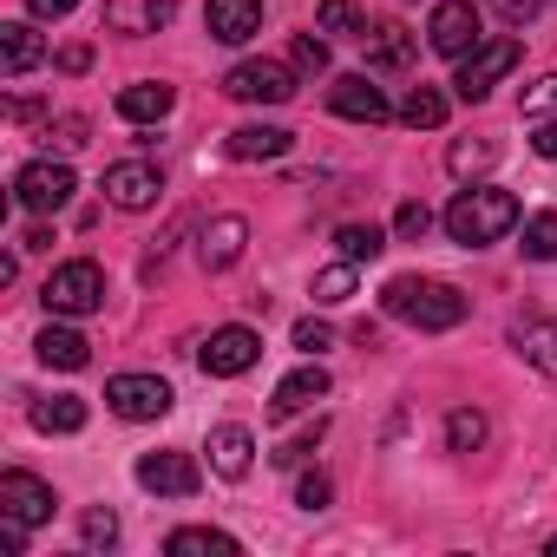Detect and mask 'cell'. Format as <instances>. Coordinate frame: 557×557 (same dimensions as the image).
<instances>
[{
	"mask_svg": "<svg viewBox=\"0 0 557 557\" xmlns=\"http://www.w3.org/2000/svg\"><path fill=\"white\" fill-rule=\"evenodd\" d=\"M203 27H210V40H223V47H243V40L262 34V0H210V8H203Z\"/></svg>",
	"mask_w": 557,
	"mask_h": 557,
	"instance_id": "obj_15",
	"label": "cell"
},
{
	"mask_svg": "<svg viewBox=\"0 0 557 557\" xmlns=\"http://www.w3.org/2000/svg\"><path fill=\"white\" fill-rule=\"evenodd\" d=\"M60 66H66V73H86V66H92V53H86V47H66V53H60Z\"/></svg>",
	"mask_w": 557,
	"mask_h": 557,
	"instance_id": "obj_45",
	"label": "cell"
},
{
	"mask_svg": "<svg viewBox=\"0 0 557 557\" xmlns=\"http://www.w3.org/2000/svg\"><path fill=\"white\" fill-rule=\"evenodd\" d=\"M426 40H433V53L466 60L472 47H485V14L472 8V0H440L433 21H426Z\"/></svg>",
	"mask_w": 557,
	"mask_h": 557,
	"instance_id": "obj_6",
	"label": "cell"
},
{
	"mask_svg": "<svg viewBox=\"0 0 557 557\" xmlns=\"http://www.w3.org/2000/svg\"><path fill=\"white\" fill-rule=\"evenodd\" d=\"M171 106H177V92L164 79H138V86L119 92V119L125 125H158V119H171Z\"/></svg>",
	"mask_w": 557,
	"mask_h": 557,
	"instance_id": "obj_23",
	"label": "cell"
},
{
	"mask_svg": "<svg viewBox=\"0 0 557 557\" xmlns=\"http://www.w3.org/2000/svg\"><path fill=\"white\" fill-rule=\"evenodd\" d=\"M413 53H420V34H407L400 21L368 27V66H374V73H407Z\"/></svg>",
	"mask_w": 557,
	"mask_h": 557,
	"instance_id": "obj_20",
	"label": "cell"
},
{
	"mask_svg": "<svg viewBox=\"0 0 557 557\" xmlns=\"http://www.w3.org/2000/svg\"><path fill=\"white\" fill-rule=\"evenodd\" d=\"M164 550H171V557H236L243 544H236L230 531H210V524H184V531H171V537H164Z\"/></svg>",
	"mask_w": 557,
	"mask_h": 557,
	"instance_id": "obj_25",
	"label": "cell"
},
{
	"mask_svg": "<svg viewBox=\"0 0 557 557\" xmlns=\"http://www.w3.org/2000/svg\"><path fill=\"white\" fill-rule=\"evenodd\" d=\"M329 498H335L329 472H302V485H296V505H302V511H329Z\"/></svg>",
	"mask_w": 557,
	"mask_h": 557,
	"instance_id": "obj_36",
	"label": "cell"
},
{
	"mask_svg": "<svg viewBox=\"0 0 557 557\" xmlns=\"http://www.w3.org/2000/svg\"><path fill=\"white\" fill-rule=\"evenodd\" d=\"M485 8H492L505 27H524V21H537V14H544V0H485Z\"/></svg>",
	"mask_w": 557,
	"mask_h": 557,
	"instance_id": "obj_39",
	"label": "cell"
},
{
	"mask_svg": "<svg viewBox=\"0 0 557 557\" xmlns=\"http://www.w3.org/2000/svg\"><path fill=\"white\" fill-rule=\"evenodd\" d=\"M138 485L158 492V498H190L203 485V466L190 453H145L138 459Z\"/></svg>",
	"mask_w": 557,
	"mask_h": 557,
	"instance_id": "obj_12",
	"label": "cell"
},
{
	"mask_svg": "<svg viewBox=\"0 0 557 557\" xmlns=\"http://www.w3.org/2000/svg\"><path fill=\"white\" fill-rule=\"evenodd\" d=\"M446 236L453 243H466V249H485V243H498L505 230H518V197L511 190H498V184H472V190H459L453 203H446Z\"/></svg>",
	"mask_w": 557,
	"mask_h": 557,
	"instance_id": "obj_2",
	"label": "cell"
},
{
	"mask_svg": "<svg viewBox=\"0 0 557 557\" xmlns=\"http://www.w3.org/2000/svg\"><path fill=\"white\" fill-rule=\"evenodd\" d=\"M210 472L216 479H243L249 466H256V433L249 426H236V420H223V426H210Z\"/></svg>",
	"mask_w": 557,
	"mask_h": 557,
	"instance_id": "obj_17",
	"label": "cell"
},
{
	"mask_svg": "<svg viewBox=\"0 0 557 557\" xmlns=\"http://www.w3.org/2000/svg\"><path fill=\"white\" fill-rule=\"evenodd\" d=\"M243 243H249V223L230 210V216H210L203 223V243H197V262L210 269V275H223V269H236L243 262Z\"/></svg>",
	"mask_w": 557,
	"mask_h": 557,
	"instance_id": "obj_14",
	"label": "cell"
},
{
	"mask_svg": "<svg viewBox=\"0 0 557 557\" xmlns=\"http://www.w3.org/2000/svg\"><path fill=\"white\" fill-rule=\"evenodd\" d=\"M531 262H557V210H537L524 216V243H518Z\"/></svg>",
	"mask_w": 557,
	"mask_h": 557,
	"instance_id": "obj_32",
	"label": "cell"
},
{
	"mask_svg": "<svg viewBox=\"0 0 557 557\" xmlns=\"http://www.w3.org/2000/svg\"><path fill=\"white\" fill-rule=\"evenodd\" d=\"M315 400H329V368H322V361H309V368H296V374L275 381L269 413H275V420H289V413H309Z\"/></svg>",
	"mask_w": 557,
	"mask_h": 557,
	"instance_id": "obj_16",
	"label": "cell"
},
{
	"mask_svg": "<svg viewBox=\"0 0 557 557\" xmlns=\"http://www.w3.org/2000/svg\"><path fill=\"white\" fill-rule=\"evenodd\" d=\"M524 119H557V73L524 92Z\"/></svg>",
	"mask_w": 557,
	"mask_h": 557,
	"instance_id": "obj_38",
	"label": "cell"
},
{
	"mask_svg": "<svg viewBox=\"0 0 557 557\" xmlns=\"http://www.w3.org/2000/svg\"><path fill=\"white\" fill-rule=\"evenodd\" d=\"M498 164V145L492 138H459L453 151H446V171L453 177H472V171H492Z\"/></svg>",
	"mask_w": 557,
	"mask_h": 557,
	"instance_id": "obj_30",
	"label": "cell"
},
{
	"mask_svg": "<svg viewBox=\"0 0 557 557\" xmlns=\"http://www.w3.org/2000/svg\"><path fill=\"white\" fill-rule=\"evenodd\" d=\"M335 249L361 269V262H374V256L387 249V230H381V223H342V230H335Z\"/></svg>",
	"mask_w": 557,
	"mask_h": 557,
	"instance_id": "obj_28",
	"label": "cell"
},
{
	"mask_svg": "<svg viewBox=\"0 0 557 557\" xmlns=\"http://www.w3.org/2000/svg\"><path fill=\"white\" fill-rule=\"evenodd\" d=\"M158 197H164V171H158V164L125 158V164L106 171V203H112V210H151Z\"/></svg>",
	"mask_w": 557,
	"mask_h": 557,
	"instance_id": "obj_10",
	"label": "cell"
},
{
	"mask_svg": "<svg viewBox=\"0 0 557 557\" xmlns=\"http://www.w3.org/2000/svg\"><path fill=\"white\" fill-rule=\"evenodd\" d=\"M296 348H302V355H322V348H335V329L309 315V322H296Z\"/></svg>",
	"mask_w": 557,
	"mask_h": 557,
	"instance_id": "obj_41",
	"label": "cell"
},
{
	"mask_svg": "<svg viewBox=\"0 0 557 557\" xmlns=\"http://www.w3.org/2000/svg\"><path fill=\"white\" fill-rule=\"evenodd\" d=\"M73 8H79V0H27V14H34V21H66Z\"/></svg>",
	"mask_w": 557,
	"mask_h": 557,
	"instance_id": "obj_43",
	"label": "cell"
},
{
	"mask_svg": "<svg viewBox=\"0 0 557 557\" xmlns=\"http://www.w3.org/2000/svg\"><path fill=\"white\" fill-rule=\"evenodd\" d=\"M289 145H296V132H283V125H236V132H230V158H236V164L289 158Z\"/></svg>",
	"mask_w": 557,
	"mask_h": 557,
	"instance_id": "obj_24",
	"label": "cell"
},
{
	"mask_svg": "<svg viewBox=\"0 0 557 557\" xmlns=\"http://www.w3.org/2000/svg\"><path fill=\"white\" fill-rule=\"evenodd\" d=\"M73 190H79L73 164H53V158H34V164H21V177H14V203H21V210H34V216L66 210V203H73Z\"/></svg>",
	"mask_w": 557,
	"mask_h": 557,
	"instance_id": "obj_5",
	"label": "cell"
},
{
	"mask_svg": "<svg viewBox=\"0 0 557 557\" xmlns=\"http://www.w3.org/2000/svg\"><path fill=\"white\" fill-rule=\"evenodd\" d=\"M223 92L243 106H283V99H296V66L289 60H243L223 73Z\"/></svg>",
	"mask_w": 557,
	"mask_h": 557,
	"instance_id": "obj_4",
	"label": "cell"
},
{
	"mask_svg": "<svg viewBox=\"0 0 557 557\" xmlns=\"http://www.w3.org/2000/svg\"><path fill=\"white\" fill-rule=\"evenodd\" d=\"M531 151H537V158H557V119H537V132H531Z\"/></svg>",
	"mask_w": 557,
	"mask_h": 557,
	"instance_id": "obj_44",
	"label": "cell"
},
{
	"mask_svg": "<svg viewBox=\"0 0 557 557\" xmlns=\"http://www.w3.org/2000/svg\"><path fill=\"white\" fill-rule=\"evenodd\" d=\"M544 550H550V557H557V537H550V544H544Z\"/></svg>",
	"mask_w": 557,
	"mask_h": 557,
	"instance_id": "obj_47",
	"label": "cell"
},
{
	"mask_svg": "<svg viewBox=\"0 0 557 557\" xmlns=\"http://www.w3.org/2000/svg\"><path fill=\"white\" fill-rule=\"evenodd\" d=\"M106 407L119 420H164L171 413V387L158 374H112L106 381Z\"/></svg>",
	"mask_w": 557,
	"mask_h": 557,
	"instance_id": "obj_9",
	"label": "cell"
},
{
	"mask_svg": "<svg viewBox=\"0 0 557 557\" xmlns=\"http://www.w3.org/2000/svg\"><path fill=\"white\" fill-rule=\"evenodd\" d=\"M315 34H329V40H368V14L355 8V0H322Z\"/></svg>",
	"mask_w": 557,
	"mask_h": 557,
	"instance_id": "obj_27",
	"label": "cell"
},
{
	"mask_svg": "<svg viewBox=\"0 0 557 557\" xmlns=\"http://www.w3.org/2000/svg\"><path fill=\"white\" fill-rule=\"evenodd\" d=\"M400 125H413V132H433V125H446V92H433V86H413V92L400 99Z\"/></svg>",
	"mask_w": 557,
	"mask_h": 557,
	"instance_id": "obj_29",
	"label": "cell"
},
{
	"mask_svg": "<svg viewBox=\"0 0 557 557\" xmlns=\"http://www.w3.org/2000/svg\"><path fill=\"white\" fill-rule=\"evenodd\" d=\"M511 348H518L544 381H557V322H550V315H518V322H511Z\"/></svg>",
	"mask_w": 557,
	"mask_h": 557,
	"instance_id": "obj_19",
	"label": "cell"
},
{
	"mask_svg": "<svg viewBox=\"0 0 557 557\" xmlns=\"http://www.w3.org/2000/svg\"><path fill=\"white\" fill-rule=\"evenodd\" d=\"M40 60H47V40H40L27 21H8V27H0V73H8V79H27Z\"/></svg>",
	"mask_w": 557,
	"mask_h": 557,
	"instance_id": "obj_22",
	"label": "cell"
},
{
	"mask_svg": "<svg viewBox=\"0 0 557 557\" xmlns=\"http://www.w3.org/2000/svg\"><path fill=\"white\" fill-rule=\"evenodd\" d=\"M197 361H203V374L210 381H236V374H249L256 361H262V342H256V329H216L203 348H197Z\"/></svg>",
	"mask_w": 557,
	"mask_h": 557,
	"instance_id": "obj_8",
	"label": "cell"
},
{
	"mask_svg": "<svg viewBox=\"0 0 557 557\" xmlns=\"http://www.w3.org/2000/svg\"><path fill=\"white\" fill-rule=\"evenodd\" d=\"M34 355H40L47 368H60V374H79V368L92 361V348H86V335H79V329H66V315H53V322L40 329V342H34Z\"/></svg>",
	"mask_w": 557,
	"mask_h": 557,
	"instance_id": "obj_21",
	"label": "cell"
},
{
	"mask_svg": "<svg viewBox=\"0 0 557 557\" xmlns=\"http://www.w3.org/2000/svg\"><path fill=\"white\" fill-rule=\"evenodd\" d=\"M322 433H329V420L315 413V420H309V426H302L296 440H283V446H275V453H269V459H275V466H302V459H309V453L322 446Z\"/></svg>",
	"mask_w": 557,
	"mask_h": 557,
	"instance_id": "obj_34",
	"label": "cell"
},
{
	"mask_svg": "<svg viewBox=\"0 0 557 557\" xmlns=\"http://www.w3.org/2000/svg\"><path fill=\"white\" fill-rule=\"evenodd\" d=\"M394 230H400V236H413V243H420V236H426V230H433V210H426V203H400V210H394Z\"/></svg>",
	"mask_w": 557,
	"mask_h": 557,
	"instance_id": "obj_40",
	"label": "cell"
},
{
	"mask_svg": "<svg viewBox=\"0 0 557 557\" xmlns=\"http://www.w3.org/2000/svg\"><path fill=\"white\" fill-rule=\"evenodd\" d=\"M329 112L348 119V125H381L394 106H387V92H381L368 73H342V79L329 86Z\"/></svg>",
	"mask_w": 557,
	"mask_h": 557,
	"instance_id": "obj_11",
	"label": "cell"
},
{
	"mask_svg": "<svg viewBox=\"0 0 557 557\" xmlns=\"http://www.w3.org/2000/svg\"><path fill=\"white\" fill-rule=\"evenodd\" d=\"M348 296H355V262L342 256V262H329V269L315 275V302L335 309V302H348Z\"/></svg>",
	"mask_w": 557,
	"mask_h": 557,
	"instance_id": "obj_33",
	"label": "cell"
},
{
	"mask_svg": "<svg viewBox=\"0 0 557 557\" xmlns=\"http://www.w3.org/2000/svg\"><path fill=\"white\" fill-rule=\"evenodd\" d=\"M289 66H296V73H329V40H315V34H296V47H289Z\"/></svg>",
	"mask_w": 557,
	"mask_h": 557,
	"instance_id": "obj_35",
	"label": "cell"
},
{
	"mask_svg": "<svg viewBox=\"0 0 557 557\" xmlns=\"http://www.w3.org/2000/svg\"><path fill=\"white\" fill-rule=\"evenodd\" d=\"M40 302H47V315H66V322L99 315V309H106V269H99V262H86V256L60 262V269L47 275Z\"/></svg>",
	"mask_w": 557,
	"mask_h": 557,
	"instance_id": "obj_3",
	"label": "cell"
},
{
	"mask_svg": "<svg viewBox=\"0 0 557 557\" xmlns=\"http://www.w3.org/2000/svg\"><path fill=\"white\" fill-rule=\"evenodd\" d=\"M27 531H34V524H21L14 511H0V550H8V557H21V550H27Z\"/></svg>",
	"mask_w": 557,
	"mask_h": 557,
	"instance_id": "obj_42",
	"label": "cell"
},
{
	"mask_svg": "<svg viewBox=\"0 0 557 557\" xmlns=\"http://www.w3.org/2000/svg\"><path fill=\"white\" fill-rule=\"evenodd\" d=\"M381 309L420 335H446L466 322V296L453 283H440V275H394V283L381 289Z\"/></svg>",
	"mask_w": 557,
	"mask_h": 557,
	"instance_id": "obj_1",
	"label": "cell"
},
{
	"mask_svg": "<svg viewBox=\"0 0 557 557\" xmlns=\"http://www.w3.org/2000/svg\"><path fill=\"white\" fill-rule=\"evenodd\" d=\"M34 426H40V433H79V426H86V400H73V394H40V400H34Z\"/></svg>",
	"mask_w": 557,
	"mask_h": 557,
	"instance_id": "obj_26",
	"label": "cell"
},
{
	"mask_svg": "<svg viewBox=\"0 0 557 557\" xmlns=\"http://www.w3.org/2000/svg\"><path fill=\"white\" fill-rule=\"evenodd\" d=\"M518 66V40H485V47H472L466 60H459V79H453V92L466 99V106H479L505 73Z\"/></svg>",
	"mask_w": 557,
	"mask_h": 557,
	"instance_id": "obj_7",
	"label": "cell"
},
{
	"mask_svg": "<svg viewBox=\"0 0 557 557\" xmlns=\"http://www.w3.org/2000/svg\"><path fill=\"white\" fill-rule=\"evenodd\" d=\"M171 14H177V0H106V27L125 34V40H145L158 27H171Z\"/></svg>",
	"mask_w": 557,
	"mask_h": 557,
	"instance_id": "obj_18",
	"label": "cell"
},
{
	"mask_svg": "<svg viewBox=\"0 0 557 557\" xmlns=\"http://www.w3.org/2000/svg\"><path fill=\"white\" fill-rule=\"evenodd\" d=\"M21 249H53V230H47V223H34V230H27V243H21Z\"/></svg>",
	"mask_w": 557,
	"mask_h": 557,
	"instance_id": "obj_46",
	"label": "cell"
},
{
	"mask_svg": "<svg viewBox=\"0 0 557 557\" xmlns=\"http://www.w3.org/2000/svg\"><path fill=\"white\" fill-rule=\"evenodd\" d=\"M446 446L453 453H479L485 446V413L479 407H453L446 413Z\"/></svg>",
	"mask_w": 557,
	"mask_h": 557,
	"instance_id": "obj_31",
	"label": "cell"
},
{
	"mask_svg": "<svg viewBox=\"0 0 557 557\" xmlns=\"http://www.w3.org/2000/svg\"><path fill=\"white\" fill-rule=\"evenodd\" d=\"M79 537H86V544H119V518H112L106 505H92V511L79 518Z\"/></svg>",
	"mask_w": 557,
	"mask_h": 557,
	"instance_id": "obj_37",
	"label": "cell"
},
{
	"mask_svg": "<svg viewBox=\"0 0 557 557\" xmlns=\"http://www.w3.org/2000/svg\"><path fill=\"white\" fill-rule=\"evenodd\" d=\"M0 511H14L21 524H47L53 518V485L21 472V466H8V472H0Z\"/></svg>",
	"mask_w": 557,
	"mask_h": 557,
	"instance_id": "obj_13",
	"label": "cell"
}]
</instances>
